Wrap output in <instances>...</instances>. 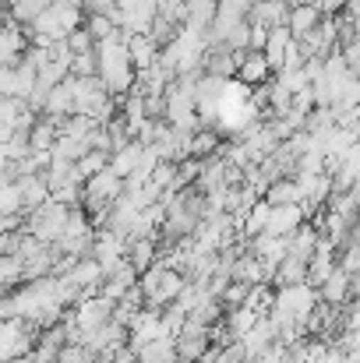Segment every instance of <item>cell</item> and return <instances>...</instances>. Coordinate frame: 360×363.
<instances>
[{"label": "cell", "mask_w": 360, "mask_h": 363, "mask_svg": "<svg viewBox=\"0 0 360 363\" xmlns=\"http://www.w3.org/2000/svg\"><path fill=\"white\" fill-rule=\"evenodd\" d=\"M141 148H145V145H141L138 138H131L127 145H120L117 152H110V159H107L110 173H117L120 180H124V177H127V173L138 166V159H141Z\"/></svg>", "instance_id": "30bf717a"}, {"label": "cell", "mask_w": 360, "mask_h": 363, "mask_svg": "<svg viewBox=\"0 0 360 363\" xmlns=\"http://www.w3.org/2000/svg\"><path fill=\"white\" fill-rule=\"evenodd\" d=\"M85 32L92 35V43L96 39H107L110 32H117V25H114V14H107V11H92V14H85Z\"/></svg>", "instance_id": "e0dca14e"}, {"label": "cell", "mask_w": 360, "mask_h": 363, "mask_svg": "<svg viewBox=\"0 0 360 363\" xmlns=\"http://www.w3.org/2000/svg\"><path fill=\"white\" fill-rule=\"evenodd\" d=\"M265 39H268V28H265V25H251V21H247V50H261V46H265Z\"/></svg>", "instance_id": "cb8c5ba5"}, {"label": "cell", "mask_w": 360, "mask_h": 363, "mask_svg": "<svg viewBox=\"0 0 360 363\" xmlns=\"http://www.w3.org/2000/svg\"><path fill=\"white\" fill-rule=\"evenodd\" d=\"M141 103H145V117L148 121H163V113H166L163 92H148V96H141Z\"/></svg>", "instance_id": "603a6c76"}, {"label": "cell", "mask_w": 360, "mask_h": 363, "mask_svg": "<svg viewBox=\"0 0 360 363\" xmlns=\"http://www.w3.org/2000/svg\"><path fill=\"white\" fill-rule=\"evenodd\" d=\"M124 46H127V60H131L134 71L152 67L156 57H159V46H156L148 35H124Z\"/></svg>", "instance_id": "52a82bcc"}, {"label": "cell", "mask_w": 360, "mask_h": 363, "mask_svg": "<svg viewBox=\"0 0 360 363\" xmlns=\"http://www.w3.org/2000/svg\"><path fill=\"white\" fill-rule=\"evenodd\" d=\"M268 205H300V191H297V180L293 177H276L265 194H261Z\"/></svg>", "instance_id": "5bb4252c"}, {"label": "cell", "mask_w": 360, "mask_h": 363, "mask_svg": "<svg viewBox=\"0 0 360 363\" xmlns=\"http://www.w3.org/2000/svg\"><path fill=\"white\" fill-rule=\"evenodd\" d=\"M28 110V103L25 99H14V96H0V127H11L14 130V123L18 117Z\"/></svg>", "instance_id": "d6986e66"}, {"label": "cell", "mask_w": 360, "mask_h": 363, "mask_svg": "<svg viewBox=\"0 0 360 363\" xmlns=\"http://www.w3.org/2000/svg\"><path fill=\"white\" fill-rule=\"evenodd\" d=\"M64 43H67V50H71V53H89V50H92V35L85 32V25H78L75 32H67V35H64Z\"/></svg>", "instance_id": "44dd1931"}, {"label": "cell", "mask_w": 360, "mask_h": 363, "mask_svg": "<svg viewBox=\"0 0 360 363\" xmlns=\"http://www.w3.org/2000/svg\"><path fill=\"white\" fill-rule=\"evenodd\" d=\"M318 21H322V14H318L311 4H297V7H290V14H286V32H290L293 39H300V35H307Z\"/></svg>", "instance_id": "7c38bea8"}, {"label": "cell", "mask_w": 360, "mask_h": 363, "mask_svg": "<svg viewBox=\"0 0 360 363\" xmlns=\"http://www.w3.org/2000/svg\"><path fill=\"white\" fill-rule=\"evenodd\" d=\"M14 184L21 191V212H28V208H36V205H43L50 198V187H46L43 173H18Z\"/></svg>", "instance_id": "8992f818"}, {"label": "cell", "mask_w": 360, "mask_h": 363, "mask_svg": "<svg viewBox=\"0 0 360 363\" xmlns=\"http://www.w3.org/2000/svg\"><path fill=\"white\" fill-rule=\"evenodd\" d=\"M286 0H251L247 7V21L251 25H265V28H276V25H286Z\"/></svg>", "instance_id": "277c9868"}, {"label": "cell", "mask_w": 360, "mask_h": 363, "mask_svg": "<svg viewBox=\"0 0 360 363\" xmlns=\"http://www.w3.org/2000/svg\"><path fill=\"white\" fill-rule=\"evenodd\" d=\"M134 357H138V363H180L177 350H173V335H159V339L145 342Z\"/></svg>", "instance_id": "8fae6325"}, {"label": "cell", "mask_w": 360, "mask_h": 363, "mask_svg": "<svg viewBox=\"0 0 360 363\" xmlns=\"http://www.w3.org/2000/svg\"><path fill=\"white\" fill-rule=\"evenodd\" d=\"M156 257H159V240H156V237L127 240V261L134 264V272H145V268H148Z\"/></svg>", "instance_id": "9a60e30c"}, {"label": "cell", "mask_w": 360, "mask_h": 363, "mask_svg": "<svg viewBox=\"0 0 360 363\" xmlns=\"http://www.w3.org/2000/svg\"><path fill=\"white\" fill-rule=\"evenodd\" d=\"M354 289H357V279L347 275V272H339V268H332V275L318 286V300L329 303V307H343L354 296Z\"/></svg>", "instance_id": "7a4b0ae2"}, {"label": "cell", "mask_w": 360, "mask_h": 363, "mask_svg": "<svg viewBox=\"0 0 360 363\" xmlns=\"http://www.w3.org/2000/svg\"><path fill=\"white\" fill-rule=\"evenodd\" d=\"M247 289H251L247 282H234V279H230V282H227V289L219 293V303H223V311H230V307H240V303L247 300Z\"/></svg>", "instance_id": "ffe728a7"}, {"label": "cell", "mask_w": 360, "mask_h": 363, "mask_svg": "<svg viewBox=\"0 0 360 363\" xmlns=\"http://www.w3.org/2000/svg\"><path fill=\"white\" fill-rule=\"evenodd\" d=\"M43 117H50V121H60V117H67V113H75V96H71V78H64L60 85H53L50 92H46V103H43V110H39Z\"/></svg>", "instance_id": "5b68a950"}, {"label": "cell", "mask_w": 360, "mask_h": 363, "mask_svg": "<svg viewBox=\"0 0 360 363\" xmlns=\"http://www.w3.org/2000/svg\"><path fill=\"white\" fill-rule=\"evenodd\" d=\"M71 74H75V78H89V74H96V57H92V50L71 57Z\"/></svg>", "instance_id": "7402d4cb"}, {"label": "cell", "mask_w": 360, "mask_h": 363, "mask_svg": "<svg viewBox=\"0 0 360 363\" xmlns=\"http://www.w3.org/2000/svg\"><path fill=\"white\" fill-rule=\"evenodd\" d=\"M219 145H223V134L216 127H198L187 138V155L191 159H209V155H219Z\"/></svg>", "instance_id": "ba28073f"}, {"label": "cell", "mask_w": 360, "mask_h": 363, "mask_svg": "<svg viewBox=\"0 0 360 363\" xmlns=\"http://www.w3.org/2000/svg\"><path fill=\"white\" fill-rule=\"evenodd\" d=\"M212 14H216V0H187L184 4V25L180 28H191V32H209L212 25Z\"/></svg>", "instance_id": "9c48e42d"}, {"label": "cell", "mask_w": 360, "mask_h": 363, "mask_svg": "<svg viewBox=\"0 0 360 363\" xmlns=\"http://www.w3.org/2000/svg\"><path fill=\"white\" fill-rule=\"evenodd\" d=\"M0 216H21V191L14 180L0 184Z\"/></svg>", "instance_id": "ac0fdd59"}, {"label": "cell", "mask_w": 360, "mask_h": 363, "mask_svg": "<svg viewBox=\"0 0 360 363\" xmlns=\"http://www.w3.org/2000/svg\"><path fill=\"white\" fill-rule=\"evenodd\" d=\"M234 78H237L240 85H247V89H254V85L268 82V78H272V67H268L265 53H261V50H244V57L237 60Z\"/></svg>", "instance_id": "6da1fadb"}, {"label": "cell", "mask_w": 360, "mask_h": 363, "mask_svg": "<svg viewBox=\"0 0 360 363\" xmlns=\"http://www.w3.org/2000/svg\"><path fill=\"white\" fill-rule=\"evenodd\" d=\"M25 138H28V152H50V145L57 141V121L39 113L36 123L25 130Z\"/></svg>", "instance_id": "4fadbf2b"}, {"label": "cell", "mask_w": 360, "mask_h": 363, "mask_svg": "<svg viewBox=\"0 0 360 363\" xmlns=\"http://www.w3.org/2000/svg\"><path fill=\"white\" fill-rule=\"evenodd\" d=\"M332 268H336V257H329V254H311V257H307V275H304V282L318 289V286L332 275Z\"/></svg>", "instance_id": "2e32d148"}, {"label": "cell", "mask_w": 360, "mask_h": 363, "mask_svg": "<svg viewBox=\"0 0 360 363\" xmlns=\"http://www.w3.org/2000/svg\"><path fill=\"white\" fill-rule=\"evenodd\" d=\"M304 219H307L304 205H272L268 223H265V233H272V237H290Z\"/></svg>", "instance_id": "3957f363"}]
</instances>
